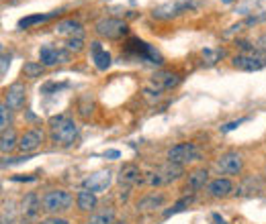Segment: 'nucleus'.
I'll return each mask as SVG.
<instances>
[{
	"mask_svg": "<svg viewBox=\"0 0 266 224\" xmlns=\"http://www.w3.org/2000/svg\"><path fill=\"white\" fill-rule=\"evenodd\" d=\"M47 127H49V139H51V143H56L60 147H70L78 139V125L70 116H64V114L51 116L47 120Z\"/></svg>",
	"mask_w": 266,
	"mask_h": 224,
	"instance_id": "1",
	"label": "nucleus"
},
{
	"mask_svg": "<svg viewBox=\"0 0 266 224\" xmlns=\"http://www.w3.org/2000/svg\"><path fill=\"white\" fill-rule=\"evenodd\" d=\"M72 204H74V198H72V194L66 192V190H49V192L43 194V198H41L43 210H45L47 214H51V216H58L60 212L70 210Z\"/></svg>",
	"mask_w": 266,
	"mask_h": 224,
	"instance_id": "2",
	"label": "nucleus"
},
{
	"mask_svg": "<svg viewBox=\"0 0 266 224\" xmlns=\"http://www.w3.org/2000/svg\"><path fill=\"white\" fill-rule=\"evenodd\" d=\"M94 31L102 39H121L127 35V23L117 16H104L94 25Z\"/></svg>",
	"mask_w": 266,
	"mask_h": 224,
	"instance_id": "3",
	"label": "nucleus"
},
{
	"mask_svg": "<svg viewBox=\"0 0 266 224\" xmlns=\"http://www.w3.org/2000/svg\"><path fill=\"white\" fill-rule=\"evenodd\" d=\"M232 64L236 70H242V72H258L266 66V53L258 49H250V51L238 53L232 59Z\"/></svg>",
	"mask_w": 266,
	"mask_h": 224,
	"instance_id": "4",
	"label": "nucleus"
},
{
	"mask_svg": "<svg viewBox=\"0 0 266 224\" xmlns=\"http://www.w3.org/2000/svg\"><path fill=\"white\" fill-rule=\"evenodd\" d=\"M182 175V165H178V163H172V161H168V163H164L162 167H158L156 171H152V173H148V184L150 186H164V184H170V181H174Z\"/></svg>",
	"mask_w": 266,
	"mask_h": 224,
	"instance_id": "5",
	"label": "nucleus"
},
{
	"mask_svg": "<svg viewBox=\"0 0 266 224\" xmlns=\"http://www.w3.org/2000/svg\"><path fill=\"white\" fill-rule=\"evenodd\" d=\"M166 159L172 161V163H178V165H184V163H190V161L199 159V149H197L194 143H178V145L168 149Z\"/></svg>",
	"mask_w": 266,
	"mask_h": 224,
	"instance_id": "6",
	"label": "nucleus"
},
{
	"mask_svg": "<svg viewBox=\"0 0 266 224\" xmlns=\"http://www.w3.org/2000/svg\"><path fill=\"white\" fill-rule=\"evenodd\" d=\"M39 62L45 68L58 66V64H68L70 62V51L68 49H58L54 45H43L39 49Z\"/></svg>",
	"mask_w": 266,
	"mask_h": 224,
	"instance_id": "7",
	"label": "nucleus"
},
{
	"mask_svg": "<svg viewBox=\"0 0 266 224\" xmlns=\"http://www.w3.org/2000/svg\"><path fill=\"white\" fill-rule=\"evenodd\" d=\"M111 181H113V171H109V169H100V171L90 173L88 177H84L82 188H84V190H90V192H94V194H98V192H104V190L111 186Z\"/></svg>",
	"mask_w": 266,
	"mask_h": 224,
	"instance_id": "8",
	"label": "nucleus"
},
{
	"mask_svg": "<svg viewBox=\"0 0 266 224\" xmlns=\"http://www.w3.org/2000/svg\"><path fill=\"white\" fill-rule=\"evenodd\" d=\"M127 51H133L137 57H141V59H146V62H150V64H162V55H160L152 45H148V43H144V41H139V39H129Z\"/></svg>",
	"mask_w": 266,
	"mask_h": 224,
	"instance_id": "9",
	"label": "nucleus"
},
{
	"mask_svg": "<svg viewBox=\"0 0 266 224\" xmlns=\"http://www.w3.org/2000/svg\"><path fill=\"white\" fill-rule=\"evenodd\" d=\"M215 165L223 175H238L244 169V159L240 153H225L217 159Z\"/></svg>",
	"mask_w": 266,
	"mask_h": 224,
	"instance_id": "10",
	"label": "nucleus"
},
{
	"mask_svg": "<svg viewBox=\"0 0 266 224\" xmlns=\"http://www.w3.org/2000/svg\"><path fill=\"white\" fill-rule=\"evenodd\" d=\"M25 96H27V90H25V84L21 82H14L6 88L4 92V102L12 108V110H21L25 106Z\"/></svg>",
	"mask_w": 266,
	"mask_h": 224,
	"instance_id": "11",
	"label": "nucleus"
},
{
	"mask_svg": "<svg viewBox=\"0 0 266 224\" xmlns=\"http://www.w3.org/2000/svg\"><path fill=\"white\" fill-rule=\"evenodd\" d=\"M188 8H192V2L190 0H174V2H168L160 8L154 10V16L156 18H172V16H178L182 12H186Z\"/></svg>",
	"mask_w": 266,
	"mask_h": 224,
	"instance_id": "12",
	"label": "nucleus"
},
{
	"mask_svg": "<svg viewBox=\"0 0 266 224\" xmlns=\"http://www.w3.org/2000/svg\"><path fill=\"white\" fill-rule=\"evenodd\" d=\"M43 139H45V133L41 129H31L19 139V151L21 153H31L43 143Z\"/></svg>",
	"mask_w": 266,
	"mask_h": 224,
	"instance_id": "13",
	"label": "nucleus"
},
{
	"mask_svg": "<svg viewBox=\"0 0 266 224\" xmlns=\"http://www.w3.org/2000/svg\"><path fill=\"white\" fill-rule=\"evenodd\" d=\"M207 192H209L211 198H225L234 192V184L227 177H217V179L207 184Z\"/></svg>",
	"mask_w": 266,
	"mask_h": 224,
	"instance_id": "14",
	"label": "nucleus"
},
{
	"mask_svg": "<svg viewBox=\"0 0 266 224\" xmlns=\"http://www.w3.org/2000/svg\"><path fill=\"white\" fill-rule=\"evenodd\" d=\"M90 53H92V62H94L96 70L107 72V70L111 68V55H109V51L102 49L100 41H92V43H90Z\"/></svg>",
	"mask_w": 266,
	"mask_h": 224,
	"instance_id": "15",
	"label": "nucleus"
},
{
	"mask_svg": "<svg viewBox=\"0 0 266 224\" xmlns=\"http://www.w3.org/2000/svg\"><path fill=\"white\" fill-rule=\"evenodd\" d=\"M56 33H58V35H66L68 39H74V37H84V27H82L78 21L68 18V21L58 23Z\"/></svg>",
	"mask_w": 266,
	"mask_h": 224,
	"instance_id": "16",
	"label": "nucleus"
},
{
	"mask_svg": "<svg viewBox=\"0 0 266 224\" xmlns=\"http://www.w3.org/2000/svg\"><path fill=\"white\" fill-rule=\"evenodd\" d=\"M141 181V169L133 163H127L119 171V184L121 186H135Z\"/></svg>",
	"mask_w": 266,
	"mask_h": 224,
	"instance_id": "17",
	"label": "nucleus"
},
{
	"mask_svg": "<svg viewBox=\"0 0 266 224\" xmlns=\"http://www.w3.org/2000/svg\"><path fill=\"white\" fill-rule=\"evenodd\" d=\"M180 84V75L172 74V72H158V74L152 77V86L156 88V92L160 90H170Z\"/></svg>",
	"mask_w": 266,
	"mask_h": 224,
	"instance_id": "18",
	"label": "nucleus"
},
{
	"mask_svg": "<svg viewBox=\"0 0 266 224\" xmlns=\"http://www.w3.org/2000/svg\"><path fill=\"white\" fill-rule=\"evenodd\" d=\"M23 208V214L27 216V218H33V216H37L39 214V210H43V206H41V200L37 198V194H27L25 198H23V204H21Z\"/></svg>",
	"mask_w": 266,
	"mask_h": 224,
	"instance_id": "19",
	"label": "nucleus"
},
{
	"mask_svg": "<svg viewBox=\"0 0 266 224\" xmlns=\"http://www.w3.org/2000/svg\"><path fill=\"white\" fill-rule=\"evenodd\" d=\"M76 206L80 212H92L96 208V194L90 190H82L76 196Z\"/></svg>",
	"mask_w": 266,
	"mask_h": 224,
	"instance_id": "20",
	"label": "nucleus"
},
{
	"mask_svg": "<svg viewBox=\"0 0 266 224\" xmlns=\"http://www.w3.org/2000/svg\"><path fill=\"white\" fill-rule=\"evenodd\" d=\"M209 179V173L207 169H194L190 175H188V181H186V190L190 192H197V190H203L205 184Z\"/></svg>",
	"mask_w": 266,
	"mask_h": 224,
	"instance_id": "21",
	"label": "nucleus"
},
{
	"mask_svg": "<svg viewBox=\"0 0 266 224\" xmlns=\"http://www.w3.org/2000/svg\"><path fill=\"white\" fill-rule=\"evenodd\" d=\"M164 200H166V196H164V194H150V196H146V198H141V200L137 202V210L146 212V210L160 208V206L164 204Z\"/></svg>",
	"mask_w": 266,
	"mask_h": 224,
	"instance_id": "22",
	"label": "nucleus"
},
{
	"mask_svg": "<svg viewBox=\"0 0 266 224\" xmlns=\"http://www.w3.org/2000/svg\"><path fill=\"white\" fill-rule=\"evenodd\" d=\"M86 224H115V210L111 206H107V208L94 212L86 220Z\"/></svg>",
	"mask_w": 266,
	"mask_h": 224,
	"instance_id": "23",
	"label": "nucleus"
},
{
	"mask_svg": "<svg viewBox=\"0 0 266 224\" xmlns=\"http://www.w3.org/2000/svg\"><path fill=\"white\" fill-rule=\"evenodd\" d=\"M14 147H19V139H16V133H14L12 129H8V131H4V133H2V139H0V151H2V153H10Z\"/></svg>",
	"mask_w": 266,
	"mask_h": 224,
	"instance_id": "24",
	"label": "nucleus"
},
{
	"mask_svg": "<svg viewBox=\"0 0 266 224\" xmlns=\"http://www.w3.org/2000/svg\"><path fill=\"white\" fill-rule=\"evenodd\" d=\"M58 12H49V14H31V16H25V18H21L19 21V27L21 29H29V27H33V25H39V23H45V21H49L51 16H56Z\"/></svg>",
	"mask_w": 266,
	"mask_h": 224,
	"instance_id": "25",
	"label": "nucleus"
},
{
	"mask_svg": "<svg viewBox=\"0 0 266 224\" xmlns=\"http://www.w3.org/2000/svg\"><path fill=\"white\" fill-rule=\"evenodd\" d=\"M43 64H37V62H27L25 66H23V75L25 77H29V79H35V77H39V75L43 74Z\"/></svg>",
	"mask_w": 266,
	"mask_h": 224,
	"instance_id": "26",
	"label": "nucleus"
},
{
	"mask_svg": "<svg viewBox=\"0 0 266 224\" xmlns=\"http://www.w3.org/2000/svg\"><path fill=\"white\" fill-rule=\"evenodd\" d=\"M14 216H16V210H14V202H2V224H12L14 222Z\"/></svg>",
	"mask_w": 266,
	"mask_h": 224,
	"instance_id": "27",
	"label": "nucleus"
},
{
	"mask_svg": "<svg viewBox=\"0 0 266 224\" xmlns=\"http://www.w3.org/2000/svg\"><path fill=\"white\" fill-rule=\"evenodd\" d=\"M10 110H12V108H10L6 102H2V106H0V131H2V133L8 131V127H10V120H12Z\"/></svg>",
	"mask_w": 266,
	"mask_h": 224,
	"instance_id": "28",
	"label": "nucleus"
},
{
	"mask_svg": "<svg viewBox=\"0 0 266 224\" xmlns=\"http://www.w3.org/2000/svg\"><path fill=\"white\" fill-rule=\"evenodd\" d=\"M192 200H194V196H186V198H182V200H178L176 204L170 208V210H166L164 212V216L168 218V216H172V214H176V212H180V210H184V208H188L190 204H192Z\"/></svg>",
	"mask_w": 266,
	"mask_h": 224,
	"instance_id": "29",
	"label": "nucleus"
},
{
	"mask_svg": "<svg viewBox=\"0 0 266 224\" xmlns=\"http://www.w3.org/2000/svg\"><path fill=\"white\" fill-rule=\"evenodd\" d=\"M66 49H68V51H74V53L82 51V49H84V39H82V37L68 39V41H66Z\"/></svg>",
	"mask_w": 266,
	"mask_h": 224,
	"instance_id": "30",
	"label": "nucleus"
},
{
	"mask_svg": "<svg viewBox=\"0 0 266 224\" xmlns=\"http://www.w3.org/2000/svg\"><path fill=\"white\" fill-rule=\"evenodd\" d=\"M242 123H246V118H240V120H234V123H227V125H223L221 127V133H229V131H234V129H238Z\"/></svg>",
	"mask_w": 266,
	"mask_h": 224,
	"instance_id": "31",
	"label": "nucleus"
},
{
	"mask_svg": "<svg viewBox=\"0 0 266 224\" xmlns=\"http://www.w3.org/2000/svg\"><path fill=\"white\" fill-rule=\"evenodd\" d=\"M39 224H70L66 218H62V216H49V218H45V220H41Z\"/></svg>",
	"mask_w": 266,
	"mask_h": 224,
	"instance_id": "32",
	"label": "nucleus"
},
{
	"mask_svg": "<svg viewBox=\"0 0 266 224\" xmlns=\"http://www.w3.org/2000/svg\"><path fill=\"white\" fill-rule=\"evenodd\" d=\"M219 55H223V53H215V51H211V49H205V51H203V57H207L209 64H215Z\"/></svg>",
	"mask_w": 266,
	"mask_h": 224,
	"instance_id": "33",
	"label": "nucleus"
},
{
	"mask_svg": "<svg viewBox=\"0 0 266 224\" xmlns=\"http://www.w3.org/2000/svg\"><path fill=\"white\" fill-rule=\"evenodd\" d=\"M8 66H10V55H2V68H0V74L4 75L6 74V70H8Z\"/></svg>",
	"mask_w": 266,
	"mask_h": 224,
	"instance_id": "34",
	"label": "nucleus"
},
{
	"mask_svg": "<svg viewBox=\"0 0 266 224\" xmlns=\"http://www.w3.org/2000/svg\"><path fill=\"white\" fill-rule=\"evenodd\" d=\"M35 179V175H14L12 177V181H33Z\"/></svg>",
	"mask_w": 266,
	"mask_h": 224,
	"instance_id": "35",
	"label": "nucleus"
},
{
	"mask_svg": "<svg viewBox=\"0 0 266 224\" xmlns=\"http://www.w3.org/2000/svg\"><path fill=\"white\" fill-rule=\"evenodd\" d=\"M119 155H121V153H119L117 149L104 151V157H107V159H119Z\"/></svg>",
	"mask_w": 266,
	"mask_h": 224,
	"instance_id": "36",
	"label": "nucleus"
},
{
	"mask_svg": "<svg viewBox=\"0 0 266 224\" xmlns=\"http://www.w3.org/2000/svg\"><path fill=\"white\" fill-rule=\"evenodd\" d=\"M213 220H215V224H225V220H223L219 214H213Z\"/></svg>",
	"mask_w": 266,
	"mask_h": 224,
	"instance_id": "37",
	"label": "nucleus"
},
{
	"mask_svg": "<svg viewBox=\"0 0 266 224\" xmlns=\"http://www.w3.org/2000/svg\"><path fill=\"white\" fill-rule=\"evenodd\" d=\"M221 2H225V4H229V2H234V0H221Z\"/></svg>",
	"mask_w": 266,
	"mask_h": 224,
	"instance_id": "38",
	"label": "nucleus"
}]
</instances>
